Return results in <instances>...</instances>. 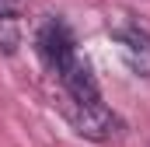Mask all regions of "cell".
<instances>
[{"label": "cell", "instance_id": "1", "mask_svg": "<svg viewBox=\"0 0 150 147\" xmlns=\"http://www.w3.org/2000/svg\"><path fill=\"white\" fill-rule=\"evenodd\" d=\"M67 119H70V126H74L80 137L98 140V144L115 140V137L122 133V119H119L101 98H98V102H70V98H67Z\"/></svg>", "mask_w": 150, "mask_h": 147}, {"label": "cell", "instance_id": "2", "mask_svg": "<svg viewBox=\"0 0 150 147\" xmlns=\"http://www.w3.org/2000/svg\"><path fill=\"white\" fill-rule=\"evenodd\" d=\"M108 35L115 39L126 67L136 77H150V35H147V28H140L129 14H119L108 25Z\"/></svg>", "mask_w": 150, "mask_h": 147}, {"label": "cell", "instance_id": "3", "mask_svg": "<svg viewBox=\"0 0 150 147\" xmlns=\"http://www.w3.org/2000/svg\"><path fill=\"white\" fill-rule=\"evenodd\" d=\"M35 42H38V56H42V63L56 74V77L77 60L74 35H70V28H67L63 21H45V25L38 28V39H35Z\"/></svg>", "mask_w": 150, "mask_h": 147}, {"label": "cell", "instance_id": "4", "mask_svg": "<svg viewBox=\"0 0 150 147\" xmlns=\"http://www.w3.org/2000/svg\"><path fill=\"white\" fill-rule=\"evenodd\" d=\"M59 84H63V91H67L70 102H98V98H101L94 74H91V67H87L80 56H77L74 63L59 74Z\"/></svg>", "mask_w": 150, "mask_h": 147}, {"label": "cell", "instance_id": "5", "mask_svg": "<svg viewBox=\"0 0 150 147\" xmlns=\"http://www.w3.org/2000/svg\"><path fill=\"white\" fill-rule=\"evenodd\" d=\"M18 46H21L18 21H14V18H0V49H4V53H18Z\"/></svg>", "mask_w": 150, "mask_h": 147}, {"label": "cell", "instance_id": "6", "mask_svg": "<svg viewBox=\"0 0 150 147\" xmlns=\"http://www.w3.org/2000/svg\"><path fill=\"white\" fill-rule=\"evenodd\" d=\"M21 4H25V0H0V18H14Z\"/></svg>", "mask_w": 150, "mask_h": 147}]
</instances>
